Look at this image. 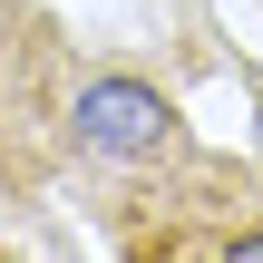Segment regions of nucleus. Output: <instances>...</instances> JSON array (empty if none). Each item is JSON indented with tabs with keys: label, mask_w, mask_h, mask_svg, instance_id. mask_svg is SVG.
I'll return each instance as SVG.
<instances>
[{
	"label": "nucleus",
	"mask_w": 263,
	"mask_h": 263,
	"mask_svg": "<svg viewBox=\"0 0 263 263\" xmlns=\"http://www.w3.org/2000/svg\"><path fill=\"white\" fill-rule=\"evenodd\" d=\"M68 39L39 0H0V195L39 185L68 137Z\"/></svg>",
	"instance_id": "obj_1"
},
{
	"label": "nucleus",
	"mask_w": 263,
	"mask_h": 263,
	"mask_svg": "<svg viewBox=\"0 0 263 263\" xmlns=\"http://www.w3.org/2000/svg\"><path fill=\"white\" fill-rule=\"evenodd\" d=\"M68 146L98 166H156V156H176V107L146 78H88L68 98Z\"/></svg>",
	"instance_id": "obj_2"
}]
</instances>
